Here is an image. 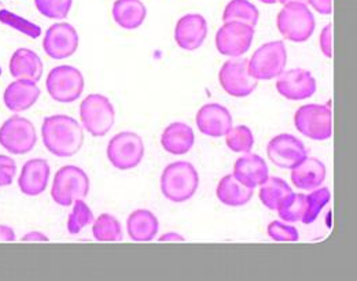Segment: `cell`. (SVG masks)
Returning <instances> with one entry per match:
<instances>
[{
  "label": "cell",
  "mask_w": 357,
  "mask_h": 281,
  "mask_svg": "<svg viewBox=\"0 0 357 281\" xmlns=\"http://www.w3.org/2000/svg\"><path fill=\"white\" fill-rule=\"evenodd\" d=\"M45 147L55 156L69 158L76 155L84 144L82 125L72 117L56 114L45 118L42 127Z\"/></svg>",
  "instance_id": "6da1fadb"
},
{
  "label": "cell",
  "mask_w": 357,
  "mask_h": 281,
  "mask_svg": "<svg viewBox=\"0 0 357 281\" xmlns=\"http://www.w3.org/2000/svg\"><path fill=\"white\" fill-rule=\"evenodd\" d=\"M199 186V176L194 165L178 161L168 165L161 176L162 195L175 203H183L191 199Z\"/></svg>",
  "instance_id": "7a4b0ae2"
},
{
  "label": "cell",
  "mask_w": 357,
  "mask_h": 281,
  "mask_svg": "<svg viewBox=\"0 0 357 281\" xmlns=\"http://www.w3.org/2000/svg\"><path fill=\"white\" fill-rule=\"evenodd\" d=\"M279 33L289 42L305 43L314 32V17L307 3H287L276 17Z\"/></svg>",
  "instance_id": "3957f363"
},
{
  "label": "cell",
  "mask_w": 357,
  "mask_h": 281,
  "mask_svg": "<svg viewBox=\"0 0 357 281\" xmlns=\"http://www.w3.org/2000/svg\"><path fill=\"white\" fill-rule=\"evenodd\" d=\"M89 192V179L87 173L73 165L61 168L51 188V198L55 203L63 207L72 206L76 200L84 199Z\"/></svg>",
  "instance_id": "277c9868"
},
{
  "label": "cell",
  "mask_w": 357,
  "mask_h": 281,
  "mask_svg": "<svg viewBox=\"0 0 357 281\" xmlns=\"http://www.w3.org/2000/svg\"><path fill=\"white\" fill-rule=\"evenodd\" d=\"M296 129L308 139L327 140L333 136V111L328 104H305L294 114Z\"/></svg>",
  "instance_id": "5b68a950"
},
{
  "label": "cell",
  "mask_w": 357,
  "mask_h": 281,
  "mask_svg": "<svg viewBox=\"0 0 357 281\" xmlns=\"http://www.w3.org/2000/svg\"><path fill=\"white\" fill-rule=\"evenodd\" d=\"M80 118L89 135L93 138H102L113 128L116 111L106 96L91 94L80 104Z\"/></svg>",
  "instance_id": "8992f818"
},
{
  "label": "cell",
  "mask_w": 357,
  "mask_h": 281,
  "mask_svg": "<svg viewBox=\"0 0 357 281\" xmlns=\"http://www.w3.org/2000/svg\"><path fill=\"white\" fill-rule=\"evenodd\" d=\"M48 95L59 103H72L84 91L83 73L70 65L54 67L45 80Z\"/></svg>",
  "instance_id": "52a82bcc"
},
{
  "label": "cell",
  "mask_w": 357,
  "mask_h": 281,
  "mask_svg": "<svg viewBox=\"0 0 357 281\" xmlns=\"http://www.w3.org/2000/svg\"><path fill=\"white\" fill-rule=\"evenodd\" d=\"M287 51L282 40H275L263 45L255 51L249 59V72L256 80L278 79L286 67Z\"/></svg>",
  "instance_id": "ba28073f"
},
{
  "label": "cell",
  "mask_w": 357,
  "mask_h": 281,
  "mask_svg": "<svg viewBox=\"0 0 357 281\" xmlns=\"http://www.w3.org/2000/svg\"><path fill=\"white\" fill-rule=\"evenodd\" d=\"M38 143L33 124L24 117L13 115L0 127V145L14 155L31 152Z\"/></svg>",
  "instance_id": "9c48e42d"
},
{
  "label": "cell",
  "mask_w": 357,
  "mask_h": 281,
  "mask_svg": "<svg viewBox=\"0 0 357 281\" xmlns=\"http://www.w3.org/2000/svg\"><path fill=\"white\" fill-rule=\"evenodd\" d=\"M107 159L119 170L136 168L144 156L143 139L135 132H120L107 144Z\"/></svg>",
  "instance_id": "30bf717a"
},
{
  "label": "cell",
  "mask_w": 357,
  "mask_h": 281,
  "mask_svg": "<svg viewBox=\"0 0 357 281\" xmlns=\"http://www.w3.org/2000/svg\"><path fill=\"white\" fill-rule=\"evenodd\" d=\"M219 83L224 91L234 97H246L259 86L249 72V59L236 58L227 61L219 72Z\"/></svg>",
  "instance_id": "8fae6325"
},
{
  "label": "cell",
  "mask_w": 357,
  "mask_h": 281,
  "mask_svg": "<svg viewBox=\"0 0 357 281\" xmlns=\"http://www.w3.org/2000/svg\"><path fill=\"white\" fill-rule=\"evenodd\" d=\"M253 39V26L242 22H225L216 33V48L224 56L239 58L250 49Z\"/></svg>",
  "instance_id": "7c38bea8"
},
{
  "label": "cell",
  "mask_w": 357,
  "mask_h": 281,
  "mask_svg": "<svg viewBox=\"0 0 357 281\" xmlns=\"http://www.w3.org/2000/svg\"><path fill=\"white\" fill-rule=\"evenodd\" d=\"M267 154L273 165L290 170L308 156L304 143L289 134H282L271 139L267 145Z\"/></svg>",
  "instance_id": "4fadbf2b"
},
{
  "label": "cell",
  "mask_w": 357,
  "mask_h": 281,
  "mask_svg": "<svg viewBox=\"0 0 357 281\" xmlns=\"http://www.w3.org/2000/svg\"><path fill=\"white\" fill-rule=\"evenodd\" d=\"M79 48V33L73 25L59 22L51 25L45 35L43 49L52 59H66Z\"/></svg>",
  "instance_id": "5bb4252c"
},
{
  "label": "cell",
  "mask_w": 357,
  "mask_h": 281,
  "mask_svg": "<svg viewBox=\"0 0 357 281\" xmlns=\"http://www.w3.org/2000/svg\"><path fill=\"white\" fill-rule=\"evenodd\" d=\"M276 90L287 100H305L316 93V80L305 69H290L278 77Z\"/></svg>",
  "instance_id": "9a60e30c"
},
{
  "label": "cell",
  "mask_w": 357,
  "mask_h": 281,
  "mask_svg": "<svg viewBox=\"0 0 357 281\" xmlns=\"http://www.w3.org/2000/svg\"><path fill=\"white\" fill-rule=\"evenodd\" d=\"M199 132L209 138H222L232 128V115L219 103L202 106L195 117Z\"/></svg>",
  "instance_id": "2e32d148"
},
{
  "label": "cell",
  "mask_w": 357,
  "mask_h": 281,
  "mask_svg": "<svg viewBox=\"0 0 357 281\" xmlns=\"http://www.w3.org/2000/svg\"><path fill=\"white\" fill-rule=\"evenodd\" d=\"M208 36V22L201 14H187L175 26V42L185 51H195L204 45Z\"/></svg>",
  "instance_id": "e0dca14e"
},
{
  "label": "cell",
  "mask_w": 357,
  "mask_h": 281,
  "mask_svg": "<svg viewBox=\"0 0 357 281\" xmlns=\"http://www.w3.org/2000/svg\"><path fill=\"white\" fill-rule=\"evenodd\" d=\"M50 180V165L45 159L35 158L25 162L18 177V187L26 196H39L45 191Z\"/></svg>",
  "instance_id": "ac0fdd59"
},
{
  "label": "cell",
  "mask_w": 357,
  "mask_h": 281,
  "mask_svg": "<svg viewBox=\"0 0 357 281\" xmlns=\"http://www.w3.org/2000/svg\"><path fill=\"white\" fill-rule=\"evenodd\" d=\"M232 175L246 187L255 189L267 180L269 170L266 161L260 155L246 152L236 159Z\"/></svg>",
  "instance_id": "d6986e66"
},
{
  "label": "cell",
  "mask_w": 357,
  "mask_h": 281,
  "mask_svg": "<svg viewBox=\"0 0 357 281\" xmlns=\"http://www.w3.org/2000/svg\"><path fill=\"white\" fill-rule=\"evenodd\" d=\"M40 88L38 83L31 80H15L11 83L3 95L6 107L13 113H22L29 110L39 99Z\"/></svg>",
  "instance_id": "ffe728a7"
},
{
  "label": "cell",
  "mask_w": 357,
  "mask_h": 281,
  "mask_svg": "<svg viewBox=\"0 0 357 281\" xmlns=\"http://www.w3.org/2000/svg\"><path fill=\"white\" fill-rule=\"evenodd\" d=\"M10 73L17 80H31L38 83L43 76V62L40 56L29 48H18L10 59Z\"/></svg>",
  "instance_id": "44dd1931"
},
{
  "label": "cell",
  "mask_w": 357,
  "mask_h": 281,
  "mask_svg": "<svg viewBox=\"0 0 357 281\" xmlns=\"http://www.w3.org/2000/svg\"><path fill=\"white\" fill-rule=\"evenodd\" d=\"M326 166L317 158H305L300 165L291 169V183L300 189L313 191L326 180Z\"/></svg>",
  "instance_id": "7402d4cb"
},
{
  "label": "cell",
  "mask_w": 357,
  "mask_h": 281,
  "mask_svg": "<svg viewBox=\"0 0 357 281\" xmlns=\"http://www.w3.org/2000/svg\"><path fill=\"white\" fill-rule=\"evenodd\" d=\"M195 143V135L190 125L184 122H174L168 125L161 135L162 148L172 155L187 154Z\"/></svg>",
  "instance_id": "603a6c76"
},
{
  "label": "cell",
  "mask_w": 357,
  "mask_h": 281,
  "mask_svg": "<svg viewBox=\"0 0 357 281\" xmlns=\"http://www.w3.org/2000/svg\"><path fill=\"white\" fill-rule=\"evenodd\" d=\"M112 14L119 26L134 31L143 25L147 10L140 0H116Z\"/></svg>",
  "instance_id": "cb8c5ba5"
},
{
  "label": "cell",
  "mask_w": 357,
  "mask_h": 281,
  "mask_svg": "<svg viewBox=\"0 0 357 281\" xmlns=\"http://www.w3.org/2000/svg\"><path fill=\"white\" fill-rule=\"evenodd\" d=\"M160 230L158 218L146 209L135 210L127 220V231L134 241H151Z\"/></svg>",
  "instance_id": "d4e9b609"
},
{
  "label": "cell",
  "mask_w": 357,
  "mask_h": 281,
  "mask_svg": "<svg viewBox=\"0 0 357 281\" xmlns=\"http://www.w3.org/2000/svg\"><path fill=\"white\" fill-rule=\"evenodd\" d=\"M253 192L255 189L242 184L234 175L224 176L216 189L218 199L231 207H239L249 203L253 198Z\"/></svg>",
  "instance_id": "484cf974"
},
{
  "label": "cell",
  "mask_w": 357,
  "mask_h": 281,
  "mask_svg": "<svg viewBox=\"0 0 357 281\" xmlns=\"http://www.w3.org/2000/svg\"><path fill=\"white\" fill-rule=\"evenodd\" d=\"M293 193L291 187L279 177H269L260 186V200L269 210H278Z\"/></svg>",
  "instance_id": "4316f807"
},
{
  "label": "cell",
  "mask_w": 357,
  "mask_h": 281,
  "mask_svg": "<svg viewBox=\"0 0 357 281\" xmlns=\"http://www.w3.org/2000/svg\"><path fill=\"white\" fill-rule=\"evenodd\" d=\"M260 18L259 8L249 0H231L223 13V22H242L256 26Z\"/></svg>",
  "instance_id": "83f0119b"
},
{
  "label": "cell",
  "mask_w": 357,
  "mask_h": 281,
  "mask_svg": "<svg viewBox=\"0 0 357 281\" xmlns=\"http://www.w3.org/2000/svg\"><path fill=\"white\" fill-rule=\"evenodd\" d=\"M92 234L98 241H121L123 230L120 221L109 214L103 213L92 223Z\"/></svg>",
  "instance_id": "f1b7e54d"
},
{
  "label": "cell",
  "mask_w": 357,
  "mask_h": 281,
  "mask_svg": "<svg viewBox=\"0 0 357 281\" xmlns=\"http://www.w3.org/2000/svg\"><path fill=\"white\" fill-rule=\"evenodd\" d=\"M307 209V196L304 193H291L276 210L286 223H298L303 220Z\"/></svg>",
  "instance_id": "f546056e"
},
{
  "label": "cell",
  "mask_w": 357,
  "mask_h": 281,
  "mask_svg": "<svg viewBox=\"0 0 357 281\" xmlns=\"http://www.w3.org/2000/svg\"><path fill=\"white\" fill-rule=\"evenodd\" d=\"M225 144L234 152H239V154L250 152L255 145L253 132L246 125L231 128L225 135Z\"/></svg>",
  "instance_id": "4dcf8cb0"
},
{
  "label": "cell",
  "mask_w": 357,
  "mask_h": 281,
  "mask_svg": "<svg viewBox=\"0 0 357 281\" xmlns=\"http://www.w3.org/2000/svg\"><path fill=\"white\" fill-rule=\"evenodd\" d=\"M305 196H307V209L301 221L305 225H310L316 221L323 207L331 200V192L328 188H316L312 193Z\"/></svg>",
  "instance_id": "1f68e13d"
},
{
  "label": "cell",
  "mask_w": 357,
  "mask_h": 281,
  "mask_svg": "<svg viewBox=\"0 0 357 281\" xmlns=\"http://www.w3.org/2000/svg\"><path fill=\"white\" fill-rule=\"evenodd\" d=\"M73 204V210L68 218V231L70 234H77L83 231V228L92 224L95 221V217L84 199L76 200Z\"/></svg>",
  "instance_id": "d6a6232c"
},
{
  "label": "cell",
  "mask_w": 357,
  "mask_h": 281,
  "mask_svg": "<svg viewBox=\"0 0 357 281\" xmlns=\"http://www.w3.org/2000/svg\"><path fill=\"white\" fill-rule=\"evenodd\" d=\"M73 0H35L38 11L50 19H65L69 15Z\"/></svg>",
  "instance_id": "836d02e7"
},
{
  "label": "cell",
  "mask_w": 357,
  "mask_h": 281,
  "mask_svg": "<svg viewBox=\"0 0 357 281\" xmlns=\"http://www.w3.org/2000/svg\"><path fill=\"white\" fill-rule=\"evenodd\" d=\"M0 22L25 33L26 36H29L32 39H38L42 33V29L38 25L21 18V17H18V15L10 13L8 10H4V8L0 10Z\"/></svg>",
  "instance_id": "e575fe53"
},
{
  "label": "cell",
  "mask_w": 357,
  "mask_h": 281,
  "mask_svg": "<svg viewBox=\"0 0 357 281\" xmlns=\"http://www.w3.org/2000/svg\"><path fill=\"white\" fill-rule=\"evenodd\" d=\"M268 236L275 241H297L300 239V234L297 228L283 224L280 221H272L267 228Z\"/></svg>",
  "instance_id": "d590c367"
},
{
  "label": "cell",
  "mask_w": 357,
  "mask_h": 281,
  "mask_svg": "<svg viewBox=\"0 0 357 281\" xmlns=\"http://www.w3.org/2000/svg\"><path fill=\"white\" fill-rule=\"evenodd\" d=\"M17 173L15 161L11 156L0 154V188L7 187L13 183V179Z\"/></svg>",
  "instance_id": "8d00e7d4"
},
{
  "label": "cell",
  "mask_w": 357,
  "mask_h": 281,
  "mask_svg": "<svg viewBox=\"0 0 357 281\" xmlns=\"http://www.w3.org/2000/svg\"><path fill=\"white\" fill-rule=\"evenodd\" d=\"M320 49L326 58H333V24L323 28L320 33Z\"/></svg>",
  "instance_id": "74e56055"
},
{
  "label": "cell",
  "mask_w": 357,
  "mask_h": 281,
  "mask_svg": "<svg viewBox=\"0 0 357 281\" xmlns=\"http://www.w3.org/2000/svg\"><path fill=\"white\" fill-rule=\"evenodd\" d=\"M308 4H311L314 11L328 15L333 13V0H307Z\"/></svg>",
  "instance_id": "f35d334b"
},
{
  "label": "cell",
  "mask_w": 357,
  "mask_h": 281,
  "mask_svg": "<svg viewBox=\"0 0 357 281\" xmlns=\"http://www.w3.org/2000/svg\"><path fill=\"white\" fill-rule=\"evenodd\" d=\"M15 240V234L13 228L7 225H0V241H14Z\"/></svg>",
  "instance_id": "ab89813d"
},
{
  "label": "cell",
  "mask_w": 357,
  "mask_h": 281,
  "mask_svg": "<svg viewBox=\"0 0 357 281\" xmlns=\"http://www.w3.org/2000/svg\"><path fill=\"white\" fill-rule=\"evenodd\" d=\"M22 240H25V241H48V237L39 231H33V232L25 234L22 237Z\"/></svg>",
  "instance_id": "60d3db41"
},
{
  "label": "cell",
  "mask_w": 357,
  "mask_h": 281,
  "mask_svg": "<svg viewBox=\"0 0 357 281\" xmlns=\"http://www.w3.org/2000/svg\"><path fill=\"white\" fill-rule=\"evenodd\" d=\"M158 240L160 241H184V237L175 232H169V234H162Z\"/></svg>",
  "instance_id": "b9f144b4"
},
{
  "label": "cell",
  "mask_w": 357,
  "mask_h": 281,
  "mask_svg": "<svg viewBox=\"0 0 357 281\" xmlns=\"http://www.w3.org/2000/svg\"><path fill=\"white\" fill-rule=\"evenodd\" d=\"M280 4H287V3H307V0H278Z\"/></svg>",
  "instance_id": "7bdbcfd3"
},
{
  "label": "cell",
  "mask_w": 357,
  "mask_h": 281,
  "mask_svg": "<svg viewBox=\"0 0 357 281\" xmlns=\"http://www.w3.org/2000/svg\"><path fill=\"white\" fill-rule=\"evenodd\" d=\"M259 1H261L264 4H275V3H278V0H259Z\"/></svg>",
  "instance_id": "ee69618b"
},
{
  "label": "cell",
  "mask_w": 357,
  "mask_h": 281,
  "mask_svg": "<svg viewBox=\"0 0 357 281\" xmlns=\"http://www.w3.org/2000/svg\"><path fill=\"white\" fill-rule=\"evenodd\" d=\"M1 8H3V4H1V1H0V10H1Z\"/></svg>",
  "instance_id": "f6af8a7d"
}]
</instances>
